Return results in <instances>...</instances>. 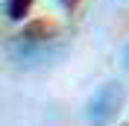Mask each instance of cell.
Segmentation results:
<instances>
[{
  "mask_svg": "<svg viewBox=\"0 0 129 126\" xmlns=\"http://www.w3.org/2000/svg\"><path fill=\"white\" fill-rule=\"evenodd\" d=\"M123 68H126V71H129V44H126V47H123Z\"/></svg>",
  "mask_w": 129,
  "mask_h": 126,
  "instance_id": "cell-3",
  "label": "cell"
},
{
  "mask_svg": "<svg viewBox=\"0 0 129 126\" xmlns=\"http://www.w3.org/2000/svg\"><path fill=\"white\" fill-rule=\"evenodd\" d=\"M123 106H126V85L120 79H109L94 91V97L85 106V120L88 126H112L120 117Z\"/></svg>",
  "mask_w": 129,
  "mask_h": 126,
  "instance_id": "cell-1",
  "label": "cell"
},
{
  "mask_svg": "<svg viewBox=\"0 0 129 126\" xmlns=\"http://www.w3.org/2000/svg\"><path fill=\"white\" fill-rule=\"evenodd\" d=\"M62 3H64V6H73V3H76V0H62Z\"/></svg>",
  "mask_w": 129,
  "mask_h": 126,
  "instance_id": "cell-4",
  "label": "cell"
},
{
  "mask_svg": "<svg viewBox=\"0 0 129 126\" xmlns=\"http://www.w3.org/2000/svg\"><path fill=\"white\" fill-rule=\"evenodd\" d=\"M32 0H6V18L9 21H24Z\"/></svg>",
  "mask_w": 129,
  "mask_h": 126,
  "instance_id": "cell-2",
  "label": "cell"
}]
</instances>
